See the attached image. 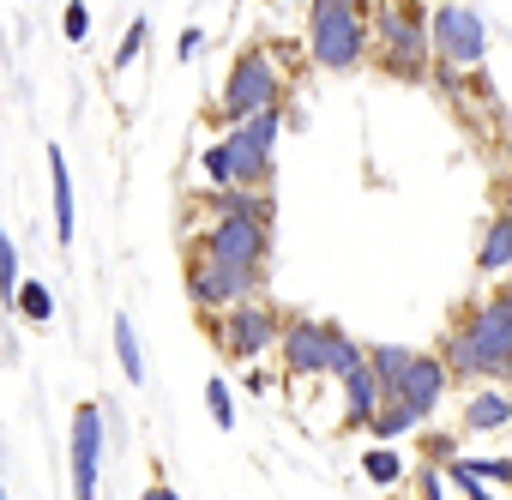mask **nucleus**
I'll list each match as a JSON object with an SVG mask.
<instances>
[{"mask_svg": "<svg viewBox=\"0 0 512 500\" xmlns=\"http://www.w3.org/2000/svg\"><path fill=\"white\" fill-rule=\"evenodd\" d=\"M440 362L452 368V380H512V284L476 296L440 338Z\"/></svg>", "mask_w": 512, "mask_h": 500, "instance_id": "1", "label": "nucleus"}, {"mask_svg": "<svg viewBox=\"0 0 512 500\" xmlns=\"http://www.w3.org/2000/svg\"><path fill=\"white\" fill-rule=\"evenodd\" d=\"M374 67L404 79V85L434 79V43H428V7L422 0H380L374 7Z\"/></svg>", "mask_w": 512, "mask_h": 500, "instance_id": "2", "label": "nucleus"}, {"mask_svg": "<svg viewBox=\"0 0 512 500\" xmlns=\"http://www.w3.org/2000/svg\"><path fill=\"white\" fill-rule=\"evenodd\" d=\"M308 61L326 73H356L374 55V7L362 0H314L308 7Z\"/></svg>", "mask_w": 512, "mask_h": 500, "instance_id": "3", "label": "nucleus"}, {"mask_svg": "<svg viewBox=\"0 0 512 500\" xmlns=\"http://www.w3.org/2000/svg\"><path fill=\"white\" fill-rule=\"evenodd\" d=\"M284 73H278V61L260 49V43H247L235 61H229V73H223V85H217V121H223V133L229 127H241V121H253V115H266V109H284Z\"/></svg>", "mask_w": 512, "mask_h": 500, "instance_id": "4", "label": "nucleus"}, {"mask_svg": "<svg viewBox=\"0 0 512 500\" xmlns=\"http://www.w3.org/2000/svg\"><path fill=\"white\" fill-rule=\"evenodd\" d=\"M187 302L199 320H217L241 302H260L266 296V272H247V266H223L211 254H187Z\"/></svg>", "mask_w": 512, "mask_h": 500, "instance_id": "5", "label": "nucleus"}, {"mask_svg": "<svg viewBox=\"0 0 512 500\" xmlns=\"http://www.w3.org/2000/svg\"><path fill=\"white\" fill-rule=\"evenodd\" d=\"M205 326H211L217 356H229V362H260V356L278 350L290 314L260 296V302H241V308H229V314H217V320H205Z\"/></svg>", "mask_w": 512, "mask_h": 500, "instance_id": "6", "label": "nucleus"}, {"mask_svg": "<svg viewBox=\"0 0 512 500\" xmlns=\"http://www.w3.org/2000/svg\"><path fill=\"white\" fill-rule=\"evenodd\" d=\"M428 43H434L440 67H452V73L470 79L488 61V19H482V7H464V0L428 7Z\"/></svg>", "mask_w": 512, "mask_h": 500, "instance_id": "7", "label": "nucleus"}, {"mask_svg": "<svg viewBox=\"0 0 512 500\" xmlns=\"http://www.w3.org/2000/svg\"><path fill=\"white\" fill-rule=\"evenodd\" d=\"M278 139H284V109H266V115H253L241 127H229L217 145L229 151V169H235V187L247 193H266L272 169H278Z\"/></svg>", "mask_w": 512, "mask_h": 500, "instance_id": "8", "label": "nucleus"}, {"mask_svg": "<svg viewBox=\"0 0 512 500\" xmlns=\"http://www.w3.org/2000/svg\"><path fill=\"white\" fill-rule=\"evenodd\" d=\"M193 254H211V260L247 266V272H266V260H272V223L266 217H211L193 235Z\"/></svg>", "mask_w": 512, "mask_h": 500, "instance_id": "9", "label": "nucleus"}, {"mask_svg": "<svg viewBox=\"0 0 512 500\" xmlns=\"http://www.w3.org/2000/svg\"><path fill=\"white\" fill-rule=\"evenodd\" d=\"M344 326L314 320V314H290L284 338H278V362L290 380H332V356H338Z\"/></svg>", "mask_w": 512, "mask_h": 500, "instance_id": "10", "label": "nucleus"}, {"mask_svg": "<svg viewBox=\"0 0 512 500\" xmlns=\"http://www.w3.org/2000/svg\"><path fill=\"white\" fill-rule=\"evenodd\" d=\"M103 404L85 398L73 410V440H67V476H73V500H97L103 494Z\"/></svg>", "mask_w": 512, "mask_h": 500, "instance_id": "11", "label": "nucleus"}, {"mask_svg": "<svg viewBox=\"0 0 512 500\" xmlns=\"http://www.w3.org/2000/svg\"><path fill=\"white\" fill-rule=\"evenodd\" d=\"M458 380H452V368L440 362V350H416V362H410V374H404V386H398V404H410L422 422H434V410L446 404V392H452ZM392 404V398H386Z\"/></svg>", "mask_w": 512, "mask_h": 500, "instance_id": "12", "label": "nucleus"}, {"mask_svg": "<svg viewBox=\"0 0 512 500\" xmlns=\"http://www.w3.org/2000/svg\"><path fill=\"white\" fill-rule=\"evenodd\" d=\"M512 428V392L506 386H470L458 404V434H506Z\"/></svg>", "mask_w": 512, "mask_h": 500, "instance_id": "13", "label": "nucleus"}, {"mask_svg": "<svg viewBox=\"0 0 512 500\" xmlns=\"http://www.w3.org/2000/svg\"><path fill=\"white\" fill-rule=\"evenodd\" d=\"M338 392H344V416H338V428H344V434H368V428H374V416H380V404H386V392H380L374 368L344 374V380H338Z\"/></svg>", "mask_w": 512, "mask_h": 500, "instance_id": "14", "label": "nucleus"}, {"mask_svg": "<svg viewBox=\"0 0 512 500\" xmlns=\"http://www.w3.org/2000/svg\"><path fill=\"white\" fill-rule=\"evenodd\" d=\"M49 205H55V241L73 247V175L61 145H49Z\"/></svg>", "mask_w": 512, "mask_h": 500, "instance_id": "15", "label": "nucleus"}, {"mask_svg": "<svg viewBox=\"0 0 512 500\" xmlns=\"http://www.w3.org/2000/svg\"><path fill=\"white\" fill-rule=\"evenodd\" d=\"M476 272H482V278H500V272H512V211H500V217L482 229Z\"/></svg>", "mask_w": 512, "mask_h": 500, "instance_id": "16", "label": "nucleus"}, {"mask_svg": "<svg viewBox=\"0 0 512 500\" xmlns=\"http://www.w3.org/2000/svg\"><path fill=\"white\" fill-rule=\"evenodd\" d=\"M410 362H416V350H410V344H368V368H374V380H380V392H386V398H398V386H404Z\"/></svg>", "mask_w": 512, "mask_h": 500, "instance_id": "17", "label": "nucleus"}, {"mask_svg": "<svg viewBox=\"0 0 512 500\" xmlns=\"http://www.w3.org/2000/svg\"><path fill=\"white\" fill-rule=\"evenodd\" d=\"M422 428H428V422H422L410 404H398V398H392V404H380V416H374V428H368V434H374V446H398L404 434H422Z\"/></svg>", "mask_w": 512, "mask_h": 500, "instance_id": "18", "label": "nucleus"}, {"mask_svg": "<svg viewBox=\"0 0 512 500\" xmlns=\"http://www.w3.org/2000/svg\"><path fill=\"white\" fill-rule=\"evenodd\" d=\"M211 217H266L272 223V193H247V187H229V193H205Z\"/></svg>", "mask_w": 512, "mask_h": 500, "instance_id": "19", "label": "nucleus"}, {"mask_svg": "<svg viewBox=\"0 0 512 500\" xmlns=\"http://www.w3.org/2000/svg\"><path fill=\"white\" fill-rule=\"evenodd\" d=\"M115 362H121V374L133 380V386H145V350H139V332H133V314H115Z\"/></svg>", "mask_w": 512, "mask_h": 500, "instance_id": "20", "label": "nucleus"}, {"mask_svg": "<svg viewBox=\"0 0 512 500\" xmlns=\"http://www.w3.org/2000/svg\"><path fill=\"white\" fill-rule=\"evenodd\" d=\"M362 476H368L374 488H398V482H404V452H398V446H368V452H362Z\"/></svg>", "mask_w": 512, "mask_h": 500, "instance_id": "21", "label": "nucleus"}, {"mask_svg": "<svg viewBox=\"0 0 512 500\" xmlns=\"http://www.w3.org/2000/svg\"><path fill=\"white\" fill-rule=\"evenodd\" d=\"M19 290H25V260H19V241L7 235V223H0V302H19Z\"/></svg>", "mask_w": 512, "mask_h": 500, "instance_id": "22", "label": "nucleus"}, {"mask_svg": "<svg viewBox=\"0 0 512 500\" xmlns=\"http://www.w3.org/2000/svg\"><path fill=\"white\" fill-rule=\"evenodd\" d=\"M13 314H19V320H31V326H49V320H55V290H49L43 278H25V290H19Z\"/></svg>", "mask_w": 512, "mask_h": 500, "instance_id": "23", "label": "nucleus"}, {"mask_svg": "<svg viewBox=\"0 0 512 500\" xmlns=\"http://www.w3.org/2000/svg\"><path fill=\"white\" fill-rule=\"evenodd\" d=\"M199 175H205V193H229L235 187V169H229V151L211 139L205 151H199Z\"/></svg>", "mask_w": 512, "mask_h": 500, "instance_id": "24", "label": "nucleus"}, {"mask_svg": "<svg viewBox=\"0 0 512 500\" xmlns=\"http://www.w3.org/2000/svg\"><path fill=\"white\" fill-rule=\"evenodd\" d=\"M452 458H464V434H446V428H428L422 434V464H452Z\"/></svg>", "mask_w": 512, "mask_h": 500, "instance_id": "25", "label": "nucleus"}, {"mask_svg": "<svg viewBox=\"0 0 512 500\" xmlns=\"http://www.w3.org/2000/svg\"><path fill=\"white\" fill-rule=\"evenodd\" d=\"M446 482H452L464 500H494V488H488V482L470 470V458H452V464H446Z\"/></svg>", "mask_w": 512, "mask_h": 500, "instance_id": "26", "label": "nucleus"}, {"mask_svg": "<svg viewBox=\"0 0 512 500\" xmlns=\"http://www.w3.org/2000/svg\"><path fill=\"white\" fill-rule=\"evenodd\" d=\"M205 410H211L217 428H235V392H229V380H205Z\"/></svg>", "mask_w": 512, "mask_h": 500, "instance_id": "27", "label": "nucleus"}, {"mask_svg": "<svg viewBox=\"0 0 512 500\" xmlns=\"http://www.w3.org/2000/svg\"><path fill=\"white\" fill-rule=\"evenodd\" d=\"M145 31H151V25H145V13H133V25L121 31V49H115V67H133V61H139V49H145Z\"/></svg>", "mask_w": 512, "mask_h": 500, "instance_id": "28", "label": "nucleus"}, {"mask_svg": "<svg viewBox=\"0 0 512 500\" xmlns=\"http://www.w3.org/2000/svg\"><path fill=\"white\" fill-rule=\"evenodd\" d=\"M470 458V452H464ZM470 470L488 482V488H512V458H470Z\"/></svg>", "mask_w": 512, "mask_h": 500, "instance_id": "29", "label": "nucleus"}, {"mask_svg": "<svg viewBox=\"0 0 512 500\" xmlns=\"http://www.w3.org/2000/svg\"><path fill=\"white\" fill-rule=\"evenodd\" d=\"M61 31H67V43H85L91 37V7H67L61 13Z\"/></svg>", "mask_w": 512, "mask_h": 500, "instance_id": "30", "label": "nucleus"}, {"mask_svg": "<svg viewBox=\"0 0 512 500\" xmlns=\"http://www.w3.org/2000/svg\"><path fill=\"white\" fill-rule=\"evenodd\" d=\"M416 488H422V500H446V470L440 464H422L416 470Z\"/></svg>", "mask_w": 512, "mask_h": 500, "instance_id": "31", "label": "nucleus"}, {"mask_svg": "<svg viewBox=\"0 0 512 500\" xmlns=\"http://www.w3.org/2000/svg\"><path fill=\"white\" fill-rule=\"evenodd\" d=\"M199 49H205V31H199V25H187V31L175 37V61H193Z\"/></svg>", "mask_w": 512, "mask_h": 500, "instance_id": "32", "label": "nucleus"}, {"mask_svg": "<svg viewBox=\"0 0 512 500\" xmlns=\"http://www.w3.org/2000/svg\"><path fill=\"white\" fill-rule=\"evenodd\" d=\"M151 488H157V500H181V494H175L169 482H151Z\"/></svg>", "mask_w": 512, "mask_h": 500, "instance_id": "33", "label": "nucleus"}, {"mask_svg": "<svg viewBox=\"0 0 512 500\" xmlns=\"http://www.w3.org/2000/svg\"><path fill=\"white\" fill-rule=\"evenodd\" d=\"M0 500H13V494H7V476H0Z\"/></svg>", "mask_w": 512, "mask_h": 500, "instance_id": "34", "label": "nucleus"}, {"mask_svg": "<svg viewBox=\"0 0 512 500\" xmlns=\"http://www.w3.org/2000/svg\"><path fill=\"white\" fill-rule=\"evenodd\" d=\"M139 500H157V488H145V494H139Z\"/></svg>", "mask_w": 512, "mask_h": 500, "instance_id": "35", "label": "nucleus"}]
</instances>
